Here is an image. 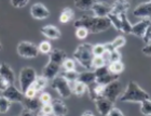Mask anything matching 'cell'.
<instances>
[{
  "label": "cell",
  "instance_id": "obj_9",
  "mask_svg": "<svg viewBox=\"0 0 151 116\" xmlns=\"http://www.w3.org/2000/svg\"><path fill=\"white\" fill-rule=\"evenodd\" d=\"M30 15L35 20H45L50 16V10L43 3H34L30 8Z\"/></svg>",
  "mask_w": 151,
  "mask_h": 116
},
{
  "label": "cell",
  "instance_id": "obj_52",
  "mask_svg": "<svg viewBox=\"0 0 151 116\" xmlns=\"http://www.w3.org/2000/svg\"><path fill=\"white\" fill-rule=\"evenodd\" d=\"M150 1H151V0H150Z\"/></svg>",
  "mask_w": 151,
  "mask_h": 116
},
{
  "label": "cell",
  "instance_id": "obj_17",
  "mask_svg": "<svg viewBox=\"0 0 151 116\" xmlns=\"http://www.w3.org/2000/svg\"><path fill=\"white\" fill-rule=\"evenodd\" d=\"M129 2L127 0H116L111 3V13L114 14H122L126 13L129 10Z\"/></svg>",
  "mask_w": 151,
  "mask_h": 116
},
{
  "label": "cell",
  "instance_id": "obj_28",
  "mask_svg": "<svg viewBox=\"0 0 151 116\" xmlns=\"http://www.w3.org/2000/svg\"><path fill=\"white\" fill-rule=\"evenodd\" d=\"M49 79L47 78V77H44L42 74H41L40 76H37V78H36L35 82L32 84L34 85V87L37 89L39 92H41V91H43L45 88H47V84H49Z\"/></svg>",
  "mask_w": 151,
  "mask_h": 116
},
{
  "label": "cell",
  "instance_id": "obj_1",
  "mask_svg": "<svg viewBox=\"0 0 151 116\" xmlns=\"http://www.w3.org/2000/svg\"><path fill=\"white\" fill-rule=\"evenodd\" d=\"M73 26H75V28L83 26L88 29L90 34H98V33L108 31L111 27V23L110 20L108 19V16L101 18V16L94 15L93 13L92 14L85 13L73 22Z\"/></svg>",
  "mask_w": 151,
  "mask_h": 116
},
{
  "label": "cell",
  "instance_id": "obj_41",
  "mask_svg": "<svg viewBox=\"0 0 151 116\" xmlns=\"http://www.w3.org/2000/svg\"><path fill=\"white\" fill-rule=\"evenodd\" d=\"M92 51H93V54H94V55H103V54L106 52V46H105V44L93 45Z\"/></svg>",
  "mask_w": 151,
  "mask_h": 116
},
{
  "label": "cell",
  "instance_id": "obj_8",
  "mask_svg": "<svg viewBox=\"0 0 151 116\" xmlns=\"http://www.w3.org/2000/svg\"><path fill=\"white\" fill-rule=\"evenodd\" d=\"M2 96L8 99L11 103H22L25 99V94L22 90H19L14 86V84H10L8 87L2 91Z\"/></svg>",
  "mask_w": 151,
  "mask_h": 116
},
{
  "label": "cell",
  "instance_id": "obj_30",
  "mask_svg": "<svg viewBox=\"0 0 151 116\" xmlns=\"http://www.w3.org/2000/svg\"><path fill=\"white\" fill-rule=\"evenodd\" d=\"M60 75L64 76V77H65V78H66L67 80L71 84V82H76V80H78L79 75H80V72H78L77 69H73V71H64Z\"/></svg>",
  "mask_w": 151,
  "mask_h": 116
},
{
  "label": "cell",
  "instance_id": "obj_24",
  "mask_svg": "<svg viewBox=\"0 0 151 116\" xmlns=\"http://www.w3.org/2000/svg\"><path fill=\"white\" fill-rule=\"evenodd\" d=\"M121 18V31L123 34L125 35H132V29H133V24L129 22V18L126 15V13H122L120 14Z\"/></svg>",
  "mask_w": 151,
  "mask_h": 116
},
{
  "label": "cell",
  "instance_id": "obj_14",
  "mask_svg": "<svg viewBox=\"0 0 151 116\" xmlns=\"http://www.w3.org/2000/svg\"><path fill=\"white\" fill-rule=\"evenodd\" d=\"M40 33L42 36H44L47 39H52V40H56L62 37V33L60 28L54 25H45L41 27Z\"/></svg>",
  "mask_w": 151,
  "mask_h": 116
},
{
  "label": "cell",
  "instance_id": "obj_4",
  "mask_svg": "<svg viewBox=\"0 0 151 116\" xmlns=\"http://www.w3.org/2000/svg\"><path fill=\"white\" fill-rule=\"evenodd\" d=\"M51 87L53 90L56 91L62 99H68L73 96L70 82L62 75H57L55 78L51 80Z\"/></svg>",
  "mask_w": 151,
  "mask_h": 116
},
{
  "label": "cell",
  "instance_id": "obj_16",
  "mask_svg": "<svg viewBox=\"0 0 151 116\" xmlns=\"http://www.w3.org/2000/svg\"><path fill=\"white\" fill-rule=\"evenodd\" d=\"M104 89H105L104 85H101V84H98V82H96L91 84V85H88V98L94 102L97 98L101 97V96L104 94Z\"/></svg>",
  "mask_w": 151,
  "mask_h": 116
},
{
  "label": "cell",
  "instance_id": "obj_35",
  "mask_svg": "<svg viewBox=\"0 0 151 116\" xmlns=\"http://www.w3.org/2000/svg\"><path fill=\"white\" fill-rule=\"evenodd\" d=\"M140 113L144 115H151V99H147L140 103Z\"/></svg>",
  "mask_w": 151,
  "mask_h": 116
},
{
  "label": "cell",
  "instance_id": "obj_11",
  "mask_svg": "<svg viewBox=\"0 0 151 116\" xmlns=\"http://www.w3.org/2000/svg\"><path fill=\"white\" fill-rule=\"evenodd\" d=\"M92 13L96 16L107 18L109 13H111V3H107L105 1H96L91 9Z\"/></svg>",
  "mask_w": 151,
  "mask_h": 116
},
{
  "label": "cell",
  "instance_id": "obj_12",
  "mask_svg": "<svg viewBox=\"0 0 151 116\" xmlns=\"http://www.w3.org/2000/svg\"><path fill=\"white\" fill-rule=\"evenodd\" d=\"M60 69H62V65H58L56 63H53L49 61V62L44 65L43 69H42V75H43L44 77H47L51 82V80L55 78L57 75H60Z\"/></svg>",
  "mask_w": 151,
  "mask_h": 116
},
{
  "label": "cell",
  "instance_id": "obj_45",
  "mask_svg": "<svg viewBox=\"0 0 151 116\" xmlns=\"http://www.w3.org/2000/svg\"><path fill=\"white\" fill-rule=\"evenodd\" d=\"M142 40L144 41V44L147 45V44H150L151 42V23L150 25L148 26V28L146 29L145 34H144V36H142Z\"/></svg>",
  "mask_w": 151,
  "mask_h": 116
},
{
  "label": "cell",
  "instance_id": "obj_33",
  "mask_svg": "<svg viewBox=\"0 0 151 116\" xmlns=\"http://www.w3.org/2000/svg\"><path fill=\"white\" fill-rule=\"evenodd\" d=\"M38 48H39V52L42 54H49L52 51V49H53L51 42L47 40L41 41L40 44H39V46H38Z\"/></svg>",
  "mask_w": 151,
  "mask_h": 116
},
{
  "label": "cell",
  "instance_id": "obj_36",
  "mask_svg": "<svg viewBox=\"0 0 151 116\" xmlns=\"http://www.w3.org/2000/svg\"><path fill=\"white\" fill-rule=\"evenodd\" d=\"M126 44V39L123 36H116L112 41H111V45L112 47L116 50H119L120 48H122L123 46H125Z\"/></svg>",
  "mask_w": 151,
  "mask_h": 116
},
{
  "label": "cell",
  "instance_id": "obj_42",
  "mask_svg": "<svg viewBox=\"0 0 151 116\" xmlns=\"http://www.w3.org/2000/svg\"><path fill=\"white\" fill-rule=\"evenodd\" d=\"M109 52V58H108V63L110 62H116V61H121L122 57H121V53L119 52V50H114L112 51H108Z\"/></svg>",
  "mask_w": 151,
  "mask_h": 116
},
{
  "label": "cell",
  "instance_id": "obj_34",
  "mask_svg": "<svg viewBox=\"0 0 151 116\" xmlns=\"http://www.w3.org/2000/svg\"><path fill=\"white\" fill-rule=\"evenodd\" d=\"M10 107H11V102L4 96L1 94L0 96V113L6 114L10 110Z\"/></svg>",
  "mask_w": 151,
  "mask_h": 116
},
{
  "label": "cell",
  "instance_id": "obj_38",
  "mask_svg": "<svg viewBox=\"0 0 151 116\" xmlns=\"http://www.w3.org/2000/svg\"><path fill=\"white\" fill-rule=\"evenodd\" d=\"M38 114H39V115H51V114H53V107H52V103L41 104V107H40V110L38 111Z\"/></svg>",
  "mask_w": 151,
  "mask_h": 116
},
{
  "label": "cell",
  "instance_id": "obj_7",
  "mask_svg": "<svg viewBox=\"0 0 151 116\" xmlns=\"http://www.w3.org/2000/svg\"><path fill=\"white\" fill-rule=\"evenodd\" d=\"M122 92H123L122 84L118 79V80H114V82L105 86L104 94L103 96L106 97L107 99H109L110 101H112L113 103H116V100H119V98Z\"/></svg>",
  "mask_w": 151,
  "mask_h": 116
},
{
  "label": "cell",
  "instance_id": "obj_31",
  "mask_svg": "<svg viewBox=\"0 0 151 116\" xmlns=\"http://www.w3.org/2000/svg\"><path fill=\"white\" fill-rule=\"evenodd\" d=\"M108 19L110 20L111 26L116 31H121V18L118 14H114V13H109L108 15Z\"/></svg>",
  "mask_w": 151,
  "mask_h": 116
},
{
  "label": "cell",
  "instance_id": "obj_27",
  "mask_svg": "<svg viewBox=\"0 0 151 116\" xmlns=\"http://www.w3.org/2000/svg\"><path fill=\"white\" fill-rule=\"evenodd\" d=\"M97 0H75L73 4L77 9L82 10V11H91L92 7Z\"/></svg>",
  "mask_w": 151,
  "mask_h": 116
},
{
  "label": "cell",
  "instance_id": "obj_26",
  "mask_svg": "<svg viewBox=\"0 0 151 116\" xmlns=\"http://www.w3.org/2000/svg\"><path fill=\"white\" fill-rule=\"evenodd\" d=\"M73 18H75V12H73V10L69 7H66V8H64L62 10V12H60V22L62 24H66V23L70 22V21H73Z\"/></svg>",
  "mask_w": 151,
  "mask_h": 116
},
{
  "label": "cell",
  "instance_id": "obj_19",
  "mask_svg": "<svg viewBox=\"0 0 151 116\" xmlns=\"http://www.w3.org/2000/svg\"><path fill=\"white\" fill-rule=\"evenodd\" d=\"M52 107H53V114L56 116H65L68 114L69 110L63 100L60 99H53L52 100Z\"/></svg>",
  "mask_w": 151,
  "mask_h": 116
},
{
  "label": "cell",
  "instance_id": "obj_39",
  "mask_svg": "<svg viewBox=\"0 0 151 116\" xmlns=\"http://www.w3.org/2000/svg\"><path fill=\"white\" fill-rule=\"evenodd\" d=\"M39 100H40L41 104H47V103H51L52 100H53V98L51 96L47 91H41L39 92Z\"/></svg>",
  "mask_w": 151,
  "mask_h": 116
},
{
  "label": "cell",
  "instance_id": "obj_10",
  "mask_svg": "<svg viewBox=\"0 0 151 116\" xmlns=\"http://www.w3.org/2000/svg\"><path fill=\"white\" fill-rule=\"evenodd\" d=\"M94 103H95V105H96V109H97L98 113L104 116L109 114V112H110L111 109L113 107V104H114L112 101H110L109 99L104 97V96L97 98V99L94 101Z\"/></svg>",
  "mask_w": 151,
  "mask_h": 116
},
{
  "label": "cell",
  "instance_id": "obj_47",
  "mask_svg": "<svg viewBox=\"0 0 151 116\" xmlns=\"http://www.w3.org/2000/svg\"><path fill=\"white\" fill-rule=\"evenodd\" d=\"M109 116H122L123 115V112L120 109H118V107H113L112 109H111V111L109 112V114H108Z\"/></svg>",
  "mask_w": 151,
  "mask_h": 116
},
{
  "label": "cell",
  "instance_id": "obj_32",
  "mask_svg": "<svg viewBox=\"0 0 151 116\" xmlns=\"http://www.w3.org/2000/svg\"><path fill=\"white\" fill-rule=\"evenodd\" d=\"M108 63L107 61L105 60V58L103 55H94L93 60H92V69H97V67H101V66L107 65Z\"/></svg>",
  "mask_w": 151,
  "mask_h": 116
},
{
  "label": "cell",
  "instance_id": "obj_29",
  "mask_svg": "<svg viewBox=\"0 0 151 116\" xmlns=\"http://www.w3.org/2000/svg\"><path fill=\"white\" fill-rule=\"evenodd\" d=\"M108 69L111 73L113 74H118L120 75L121 73L124 71V64L122 61H116V62H110L108 63Z\"/></svg>",
  "mask_w": 151,
  "mask_h": 116
},
{
  "label": "cell",
  "instance_id": "obj_6",
  "mask_svg": "<svg viewBox=\"0 0 151 116\" xmlns=\"http://www.w3.org/2000/svg\"><path fill=\"white\" fill-rule=\"evenodd\" d=\"M16 51H17V54L19 57L24 58V59H35L40 53L38 46H36L34 42L26 40L19 42Z\"/></svg>",
  "mask_w": 151,
  "mask_h": 116
},
{
  "label": "cell",
  "instance_id": "obj_51",
  "mask_svg": "<svg viewBox=\"0 0 151 116\" xmlns=\"http://www.w3.org/2000/svg\"><path fill=\"white\" fill-rule=\"evenodd\" d=\"M2 50V45H1V42H0V51Z\"/></svg>",
  "mask_w": 151,
  "mask_h": 116
},
{
  "label": "cell",
  "instance_id": "obj_46",
  "mask_svg": "<svg viewBox=\"0 0 151 116\" xmlns=\"http://www.w3.org/2000/svg\"><path fill=\"white\" fill-rule=\"evenodd\" d=\"M142 52L144 55H147V57H151V42L150 44L145 45L142 49Z\"/></svg>",
  "mask_w": 151,
  "mask_h": 116
},
{
  "label": "cell",
  "instance_id": "obj_43",
  "mask_svg": "<svg viewBox=\"0 0 151 116\" xmlns=\"http://www.w3.org/2000/svg\"><path fill=\"white\" fill-rule=\"evenodd\" d=\"M38 93H39V91L34 87V85H32L30 87H28L25 91H24L25 98H35V97H37Z\"/></svg>",
  "mask_w": 151,
  "mask_h": 116
},
{
  "label": "cell",
  "instance_id": "obj_20",
  "mask_svg": "<svg viewBox=\"0 0 151 116\" xmlns=\"http://www.w3.org/2000/svg\"><path fill=\"white\" fill-rule=\"evenodd\" d=\"M0 75L2 76L3 78L6 79L10 84H14L15 82V76H14V71L9 64L6 63H2L0 64Z\"/></svg>",
  "mask_w": 151,
  "mask_h": 116
},
{
  "label": "cell",
  "instance_id": "obj_3",
  "mask_svg": "<svg viewBox=\"0 0 151 116\" xmlns=\"http://www.w3.org/2000/svg\"><path fill=\"white\" fill-rule=\"evenodd\" d=\"M93 45L88 42L80 44L73 51V59L76 62L79 63L80 65L85 69H92V60H93V51H92Z\"/></svg>",
  "mask_w": 151,
  "mask_h": 116
},
{
  "label": "cell",
  "instance_id": "obj_23",
  "mask_svg": "<svg viewBox=\"0 0 151 116\" xmlns=\"http://www.w3.org/2000/svg\"><path fill=\"white\" fill-rule=\"evenodd\" d=\"M70 86H71L73 94H75L77 97H82L88 91V86L83 84L82 82H80V80H76V82H71Z\"/></svg>",
  "mask_w": 151,
  "mask_h": 116
},
{
  "label": "cell",
  "instance_id": "obj_50",
  "mask_svg": "<svg viewBox=\"0 0 151 116\" xmlns=\"http://www.w3.org/2000/svg\"><path fill=\"white\" fill-rule=\"evenodd\" d=\"M82 115L84 116V115H91V116H94V113L92 112V111H85V112H83L82 113Z\"/></svg>",
  "mask_w": 151,
  "mask_h": 116
},
{
  "label": "cell",
  "instance_id": "obj_22",
  "mask_svg": "<svg viewBox=\"0 0 151 116\" xmlns=\"http://www.w3.org/2000/svg\"><path fill=\"white\" fill-rule=\"evenodd\" d=\"M78 80L82 82L83 84H85L86 86L91 85V84H93V82H96V75H95V72H94V71L86 69V72L80 73Z\"/></svg>",
  "mask_w": 151,
  "mask_h": 116
},
{
  "label": "cell",
  "instance_id": "obj_25",
  "mask_svg": "<svg viewBox=\"0 0 151 116\" xmlns=\"http://www.w3.org/2000/svg\"><path fill=\"white\" fill-rule=\"evenodd\" d=\"M120 77V75L118 74H113L111 72H108L107 74H105V75L101 76V77H97L96 78V82L98 84H101V85H108V84H110V82H114V80H118Z\"/></svg>",
  "mask_w": 151,
  "mask_h": 116
},
{
  "label": "cell",
  "instance_id": "obj_48",
  "mask_svg": "<svg viewBox=\"0 0 151 116\" xmlns=\"http://www.w3.org/2000/svg\"><path fill=\"white\" fill-rule=\"evenodd\" d=\"M9 85H10V82H8L6 79L3 78L2 76L0 75V91L2 92V91L4 90V89H6V88L8 87V86H9Z\"/></svg>",
  "mask_w": 151,
  "mask_h": 116
},
{
  "label": "cell",
  "instance_id": "obj_40",
  "mask_svg": "<svg viewBox=\"0 0 151 116\" xmlns=\"http://www.w3.org/2000/svg\"><path fill=\"white\" fill-rule=\"evenodd\" d=\"M76 37L78 38V39H80V40H83V39H85V38L88 37V35L90 34L88 33V31L85 27H83V26H80V27H76Z\"/></svg>",
  "mask_w": 151,
  "mask_h": 116
},
{
  "label": "cell",
  "instance_id": "obj_21",
  "mask_svg": "<svg viewBox=\"0 0 151 116\" xmlns=\"http://www.w3.org/2000/svg\"><path fill=\"white\" fill-rule=\"evenodd\" d=\"M23 105H24V107H27V109L36 113L37 111L40 110L41 102L39 100V98H25L23 101Z\"/></svg>",
  "mask_w": 151,
  "mask_h": 116
},
{
  "label": "cell",
  "instance_id": "obj_49",
  "mask_svg": "<svg viewBox=\"0 0 151 116\" xmlns=\"http://www.w3.org/2000/svg\"><path fill=\"white\" fill-rule=\"evenodd\" d=\"M21 115L24 116V115H34L35 114V112H32V111H30L29 109H27V107H23V110L21 111Z\"/></svg>",
  "mask_w": 151,
  "mask_h": 116
},
{
  "label": "cell",
  "instance_id": "obj_5",
  "mask_svg": "<svg viewBox=\"0 0 151 116\" xmlns=\"http://www.w3.org/2000/svg\"><path fill=\"white\" fill-rule=\"evenodd\" d=\"M37 76H38L37 72H36V69L34 67H30V66L23 67L19 71V82L21 90L24 92L27 88L30 87L35 82Z\"/></svg>",
  "mask_w": 151,
  "mask_h": 116
},
{
  "label": "cell",
  "instance_id": "obj_37",
  "mask_svg": "<svg viewBox=\"0 0 151 116\" xmlns=\"http://www.w3.org/2000/svg\"><path fill=\"white\" fill-rule=\"evenodd\" d=\"M62 69H63V71H73V69H76V60L66 58L65 61L63 62V64H62Z\"/></svg>",
  "mask_w": 151,
  "mask_h": 116
},
{
  "label": "cell",
  "instance_id": "obj_13",
  "mask_svg": "<svg viewBox=\"0 0 151 116\" xmlns=\"http://www.w3.org/2000/svg\"><path fill=\"white\" fill-rule=\"evenodd\" d=\"M133 15L138 19H151V1L139 3L134 9Z\"/></svg>",
  "mask_w": 151,
  "mask_h": 116
},
{
  "label": "cell",
  "instance_id": "obj_18",
  "mask_svg": "<svg viewBox=\"0 0 151 116\" xmlns=\"http://www.w3.org/2000/svg\"><path fill=\"white\" fill-rule=\"evenodd\" d=\"M66 58H67L66 51L62 50L60 48L52 49V51L49 53V61L53 63H56L58 65H62Z\"/></svg>",
  "mask_w": 151,
  "mask_h": 116
},
{
  "label": "cell",
  "instance_id": "obj_15",
  "mask_svg": "<svg viewBox=\"0 0 151 116\" xmlns=\"http://www.w3.org/2000/svg\"><path fill=\"white\" fill-rule=\"evenodd\" d=\"M151 20L150 19H142V21L137 22L136 24L133 25V29H132V35L136 36L142 39L144 34H145L146 29L148 28V26L150 25Z\"/></svg>",
  "mask_w": 151,
  "mask_h": 116
},
{
  "label": "cell",
  "instance_id": "obj_44",
  "mask_svg": "<svg viewBox=\"0 0 151 116\" xmlns=\"http://www.w3.org/2000/svg\"><path fill=\"white\" fill-rule=\"evenodd\" d=\"M29 1H30V0H10V3H11L14 8L21 9V8H24V7L27 6Z\"/></svg>",
  "mask_w": 151,
  "mask_h": 116
},
{
  "label": "cell",
  "instance_id": "obj_2",
  "mask_svg": "<svg viewBox=\"0 0 151 116\" xmlns=\"http://www.w3.org/2000/svg\"><path fill=\"white\" fill-rule=\"evenodd\" d=\"M151 99L150 94L142 89L136 82H129L126 86L125 90H123L119 98L120 102H129V103H142V101Z\"/></svg>",
  "mask_w": 151,
  "mask_h": 116
}]
</instances>
